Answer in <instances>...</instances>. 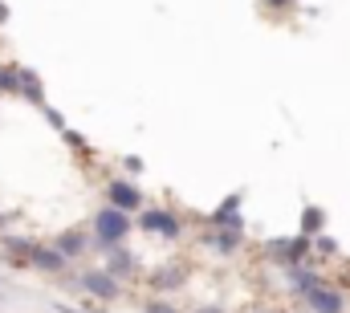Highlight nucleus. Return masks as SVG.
Masks as SVG:
<instances>
[{
	"label": "nucleus",
	"mask_w": 350,
	"mask_h": 313,
	"mask_svg": "<svg viewBox=\"0 0 350 313\" xmlns=\"http://www.w3.org/2000/svg\"><path fill=\"white\" fill-rule=\"evenodd\" d=\"M94 232H98V240H102V248H114V244H122V240H126V232H131V220H126V212L106 208V212H98Z\"/></svg>",
	"instance_id": "nucleus-1"
},
{
	"label": "nucleus",
	"mask_w": 350,
	"mask_h": 313,
	"mask_svg": "<svg viewBox=\"0 0 350 313\" xmlns=\"http://www.w3.org/2000/svg\"><path fill=\"white\" fill-rule=\"evenodd\" d=\"M306 305H310L314 313H342L347 310L342 293L330 289V285H314V289H306Z\"/></svg>",
	"instance_id": "nucleus-2"
},
{
	"label": "nucleus",
	"mask_w": 350,
	"mask_h": 313,
	"mask_svg": "<svg viewBox=\"0 0 350 313\" xmlns=\"http://www.w3.org/2000/svg\"><path fill=\"white\" fill-rule=\"evenodd\" d=\"M106 195H110V208H118V212H135V208H143V195H139L131 183H122V179H110Z\"/></svg>",
	"instance_id": "nucleus-3"
},
{
	"label": "nucleus",
	"mask_w": 350,
	"mask_h": 313,
	"mask_svg": "<svg viewBox=\"0 0 350 313\" xmlns=\"http://www.w3.org/2000/svg\"><path fill=\"white\" fill-rule=\"evenodd\" d=\"M82 289L94 293V297H102V301H110V297L118 293V285H114L110 273H86V277H82Z\"/></svg>",
	"instance_id": "nucleus-4"
},
{
	"label": "nucleus",
	"mask_w": 350,
	"mask_h": 313,
	"mask_svg": "<svg viewBox=\"0 0 350 313\" xmlns=\"http://www.w3.org/2000/svg\"><path fill=\"white\" fill-rule=\"evenodd\" d=\"M143 228H147V232H163V236H179V220H175L172 212H147V216H143Z\"/></svg>",
	"instance_id": "nucleus-5"
},
{
	"label": "nucleus",
	"mask_w": 350,
	"mask_h": 313,
	"mask_svg": "<svg viewBox=\"0 0 350 313\" xmlns=\"http://www.w3.org/2000/svg\"><path fill=\"white\" fill-rule=\"evenodd\" d=\"M29 256H33L41 269H62V264H66V256H62L57 248H29Z\"/></svg>",
	"instance_id": "nucleus-6"
},
{
	"label": "nucleus",
	"mask_w": 350,
	"mask_h": 313,
	"mask_svg": "<svg viewBox=\"0 0 350 313\" xmlns=\"http://www.w3.org/2000/svg\"><path fill=\"white\" fill-rule=\"evenodd\" d=\"M106 264H110V277H118V273H131V264H135V260L114 244V248H106Z\"/></svg>",
	"instance_id": "nucleus-7"
},
{
	"label": "nucleus",
	"mask_w": 350,
	"mask_h": 313,
	"mask_svg": "<svg viewBox=\"0 0 350 313\" xmlns=\"http://www.w3.org/2000/svg\"><path fill=\"white\" fill-rule=\"evenodd\" d=\"M82 248H86V236H82V232H66V236H57V252H62V256H78Z\"/></svg>",
	"instance_id": "nucleus-8"
},
{
	"label": "nucleus",
	"mask_w": 350,
	"mask_h": 313,
	"mask_svg": "<svg viewBox=\"0 0 350 313\" xmlns=\"http://www.w3.org/2000/svg\"><path fill=\"white\" fill-rule=\"evenodd\" d=\"M237 244H241V228H228V232L216 236V248H220V252H232Z\"/></svg>",
	"instance_id": "nucleus-9"
},
{
	"label": "nucleus",
	"mask_w": 350,
	"mask_h": 313,
	"mask_svg": "<svg viewBox=\"0 0 350 313\" xmlns=\"http://www.w3.org/2000/svg\"><path fill=\"white\" fill-rule=\"evenodd\" d=\"M318 228H322V212H318V208H310V212L301 216V232H318Z\"/></svg>",
	"instance_id": "nucleus-10"
},
{
	"label": "nucleus",
	"mask_w": 350,
	"mask_h": 313,
	"mask_svg": "<svg viewBox=\"0 0 350 313\" xmlns=\"http://www.w3.org/2000/svg\"><path fill=\"white\" fill-rule=\"evenodd\" d=\"M21 85V74L16 70H0V90H16Z\"/></svg>",
	"instance_id": "nucleus-11"
},
{
	"label": "nucleus",
	"mask_w": 350,
	"mask_h": 313,
	"mask_svg": "<svg viewBox=\"0 0 350 313\" xmlns=\"http://www.w3.org/2000/svg\"><path fill=\"white\" fill-rule=\"evenodd\" d=\"M147 313H175V310L167 305V301H151V305H147Z\"/></svg>",
	"instance_id": "nucleus-12"
},
{
	"label": "nucleus",
	"mask_w": 350,
	"mask_h": 313,
	"mask_svg": "<svg viewBox=\"0 0 350 313\" xmlns=\"http://www.w3.org/2000/svg\"><path fill=\"white\" fill-rule=\"evenodd\" d=\"M200 313H224V310H216V305H208V310H200Z\"/></svg>",
	"instance_id": "nucleus-13"
},
{
	"label": "nucleus",
	"mask_w": 350,
	"mask_h": 313,
	"mask_svg": "<svg viewBox=\"0 0 350 313\" xmlns=\"http://www.w3.org/2000/svg\"><path fill=\"white\" fill-rule=\"evenodd\" d=\"M273 4H289V0H273Z\"/></svg>",
	"instance_id": "nucleus-14"
},
{
	"label": "nucleus",
	"mask_w": 350,
	"mask_h": 313,
	"mask_svg": "<svg viewBox=\"0 0 350 313\" xmlns=\"http://www.w3.org/2000/svg\"><path fill=\"white\" fill-rule=\"evenodd\" d=\"M253 313H269V310H253Z\"/></svg>",
	"instance_id": "nucleus-15"
}]
</instances>
